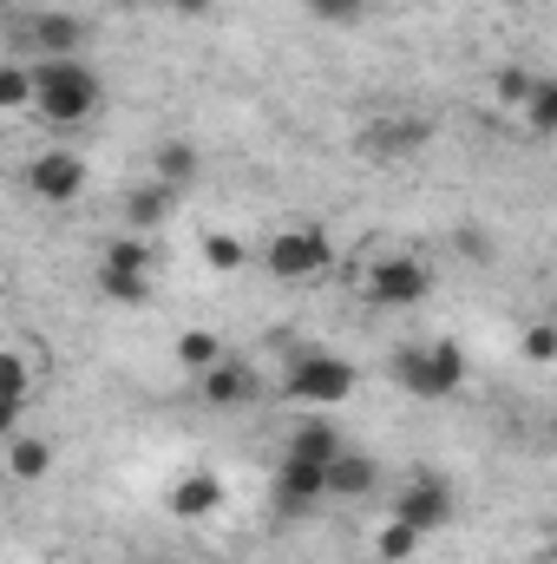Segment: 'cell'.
<instances>
[{
	"mask_svg": "<svg viewBox=\"0 0 557 564\" xmlns=\"http://www.w3.org/2000/svg\"><path fill=\"white\" fill-rule=\"evenodd\" d=\"M368 302H381V308H419L426 295H433V270L419 263V257H387V263H374L368 270Z\"/></svg>",
	"mask_w": 557,
	"mask_h": 564,
	"instance_id": "5b68a950",
	"label": "cell"
},
{
	"mask_svg": "<svg viewBox=\"0 0 557 564\" xmlns=\"http://www.w3.org/2000/svg\"><path fill=\"white\" fill-rule=\"evenodd\" d=\"M197 394L210 408H243V401H256V375L243 361H217L210 375H197Z\"/></svg>",
	"mask_w": 557,
	"mask_h": 564,
	"instance_id": "8fae6325",
	"label": "cell"
},
{
	"mask_svg": "<svg viewBox=\"0 0 557 564\" xmlns=\"http://www.w3.org/2000/svg\"><path fill=\"white\" fill-rule=\"evenodd\" d=\"M348 446H341V433L328 421H302L288 433V459H315V466H328V459H341Z\"/></svg>",
	"mask_w": 557,
	"mask_h": 564,
	"instance_id": "e0dca14e",
	"label": "cell"
},
{
	"mask_svg": "<svg viewBox=\"0 0 557 564\" xmlns=\"http://www.w3.org/2000/svg\"><path fill=\"white\" fill-rule=\"evenodd\" d=\"M0 106H7V112L40 106V79H33V66H7V73H0Z\"/></svg>",
	"mask_w": 557,
	"mask_h": 564,
	"instance_id": "44dd1931",
	"label": "cell"
},
{
	"mask_svg": "<svg viewBox=\"0 0 557 564\" xmlns=\"http://www.w3.org/2000/svg\"><path fill=\"white\" fill-rule=\"evenodd\" d=\"M171 7H177L184 20H204V13H210V0H171Z\"/></svg>",
	"mask_w": 557,
	"mask_h": 564,
	"instance_id": "f1b7e54d",
	"label": "cell"
},
{
	"mask_svg": "<svg viewBox=\"0 0 557 564\" xmlns=\"http://www.w3.org/2000/svg\"><path fill=\"white\" fill-rule=\"evenodd\" d=\"M328 263H335V243H328L321 224H288L263 250V270L276 282H315V276H328Z\"/></svg>",
	"mask_w": 557,
	"mask_h": 564,
	"instance_id": "277c9868",
	"label": "cell"
},
{
	"mask_svg": "<svg viewBox=\"0 0 557 564\" xmlns=\"http://www.w3.org/2000/svg\"><path fill=\"white\" fill-rule=\"evenodd\" d=\"M525 355L551 368L557 361V322H532V328H525Z\"/></svg>",
	"mask_w": 557,
	"mask_h": 564,
	"instance_id": "4316f807",
	"label": "cell"
},
{
	"mask_svg": "<svg viewBox=\"0 0 557 564\" xmlns=\"http://www.w3.org/2000/svg\"><path fill=\"white\" fill-rule=\"evenodd\" d=\"M551 446H557V426H551Z\"/></svg>",
	"mask_w": 557,
	"mask_h": 564,
	"instance_id": "1f68e13d",
	"label": "cell"
},
{
	"mask_svg": "<svg viewBox=\"0 0 557 564\" xmlns=\"http://www.w3.org/2000/svg\"><path fill=\"white\" fill-rule=\"evenodd\" d=\"M394 388H407L419 401H446L466 388V355L459 341H426V348H401L394 355Z\"/></svg>",
	"mask_w": 557,
	"mask_h": 564,
	"instance_id": "3957f363",
	"label": "cell"
},
{
	"mask_svg": "<svg viewBox=\"0 0 557 564\" xmlns=\"http://www.w3.org/2000/svg\"><path fill=\"white\" fill-rule=\"evenodd\" d=\"M164 217H171V184H157V177H151V184H139V191L125 197V230L151 237Z\"/></svg>",
	"mask_w": 557,
	"mask_h": 564,
	"instance_id": "2e32d148",
	"label": "cell"
},
{
	"mask_svg": "<svg viewBox=\"0 0 557 564\" xmlns=\"http://www.w3.org/2000/svg\"><path fill=\"white\" fill-rule=\"evenodd\" d=\"M308 13L321 26H361L368 20V0H308Z\"/></svg>",
	"mask_w": 557,
	"mask_h": 564,
	"instance_id": "cb8c5ba5",
	"label": "cell"
},
{
	"mask_svg": "<svg viewBox=\"0 0 557 564\" xmlns=\"http://www.w3.org/2000/svg\"><path fill=\"white\" fill-rule=\"evenodd\" d=\"M99 270H144V276H151V243H144L139 230H132V237H112Z\"/></svg>",
	"mask_w": 557,
	"mask_h": 564,
	"instance_id": "ffe728a7",
	"label": "cell"
},
{
	"mask_svg": "<svg viewBox=\"0 0 557 564\" xmlns=\"http://www.w3.org/2000/svg\"><path fill=\"white\" fill-rule=\"evenodd\" d=\"M151 564H177V558H151Z\"/></svg>",
	"mask_w": 557,
	"mask_h": 564,
	"instance_id": "f546056e",
	"label": "cell"
},
{
	"mask_svg": "<svg viewBox=\"0 0 557 564\" xmlns=\"http://www.w3.org/2000/svg\"><path fill=\"white\" fill-rule=\"evenodd\" d=\"M426 139H433L426 119H374V126L361 132V151H374V158H401V151H419Z\"/></svg>",
	"mask_w": 557,
	"mask_h": 564,
	"instance_id": "7c38bea8",
	"label": "cell"
},
{
	"mask_svg": "<svg viewBox=\"0 0 557 564\" xmlns=\"http://www.w3.org/2000/svg\"><path fill=\"white\" fill-rule=\"evenodd\" d=\"M177 361L197 368V375H210V368L223 361V341H217L210 328H184V335H177Z\"/></svg>",
	"mask_w": 557,
	"mask_h": 564,
	"instance_id": "d6986e66",
	"label": "cell"
},
{
	"mask_svg": "<svg viewBox=\"0 0 557 564\" xmlns=\"http://www.w3.org/2000/svg\"><path fill=\"white\" fill-rule=\"evenodd\" d=\"M204 263H210L217 276H237V270H243V243H237L230 230H210V237H204Z\"/></svg>",
	"mask_w": 557,
	"mask_h": 564,
	"instance_id": "603a6c76",
	"label": "cell"
},
{
	"mask_svg": "<svg viewBox=\"0 0 557 564\" xmlns=\"http://www.w3.org/2000/svg\"><path fill=\"white\" fill-rule=\"evenodd\" d=\"M26 191L46 197V204H73V197L86 191V158H73V151H40V158L26 164Z\"/></svg>",
	"mask_w": 557,
	"mask_h": 564,
	"instance_id": "52a82bcc",
	"label": "cell"
},
{
	"mask_svg": "<svg viewBox=\"0 0 557 564\" xmlns=\"http://www.w3.org/2000/svg\"><path fill=\"white\" fill-rule=\"evenodd\" d=\"M368 492H381V466L368 453L328 459V499H368Z\"/></svg>",
	"mask_w": 557,
	"mask_h": 564,
	"instance_id": "4fadbf2b",
	"label": "cell"
},
{
	"mask_svg": "<svg viewBox=\"0 0 557 564\" xmlns=\"http://www.w3.org/2000/svg\"><path fill=\"white\" fill-rule=\"evenodd\" d=\"M197 171H204V158H197V144H184V139L157 144V158H151V177H157V184H171V191L197 184Z\"/></svg>",
	"mask_w": 557,
	"mask_h": 564,
	"instance_id": "9a60e30c",
	"label": "cell"
},
{
	"mask_svg": "<svg viewBox=\"0 0 557 564\" xmlns=\"http://www.w3.org/2000/svg\"><path fill=\"white\" fill-rule=\"evenodd\" d=\"M459 250H466L472 263H492V237H485L479 224H459Z\"/></svg>",
	"mask_w": 557,
	"mask_h": 564,
	"instance_id": "83f0119b",
	"label": "cell"
},
{
	"mask_svg": "<svg viewBox=\"0 0 557 564\" xmlns=\"http://www.w3.org/2000/svg\"><path fill=\"white\" fill-rule=\"evenodd\" d=\"M119 7H139V0H119Z\"/></svg>",
	"mask_w": 557,
	"mask_h": 564,
	"instance_id": "4dcf8cb0",
	"label": "cell"
},
{
	"mask_svg": "<svg viewBox=\"0 0 557 564\" xmlns=\"http://www.w3.org/2000/svg\"><path fill=\"white\" fill-rule=\"evenodd\" d=\"M33 79H40V119L46 126H79L106 99V86H99V73L86 59H40Z\"/></svg>",
	"mask_w": 557,
	"mask_h": 564,
	"instance_id": "6da1fadb",
	"label": "cell"
},
{
	"mask_svg": "<svg viewBox=\"0 0 557 564\" xmlns=\"http://www.w3.org/2000/svg\"><path fill=\"white\" fill-rule=\"evenodd\" d=\"M394 519L419 525L426 539H433L439 525H452V492H446V479H414L407 492H394Z\"/></svg>",
	"mask_w": 557,
	"mask_h": 564,
	"instance_id": "ba28073f",
	"label": "cell"
},
{
	"mask_svg": "<svg viewBox=\"0 0 557 564\" xmlns=\"http://www.w3.org/2000/svg\"><path fill=\"white\" fill-rule=\"evenodd\" d=\"M419 545H426V532H419V525H407V519H387V525H381V539H374L381 564H407Z\"/></svg>",
	"mask_w": 557,
	"mask_h": 564,
	"instance_id": "ac0fdd59",
	"label": "cell"
},
{
	"mask_svg": "<svg viewBox=\"0 0 557 564\" xmlns=\"http://www.w3.org/2000/svg\"><path fill=\"white\" fill-rule=\"evenodd\" d=\"M525 126L532 132H557V79H538V93L525 106Z\"/></svg>",
	"mask_w": 557,
	"mask_h": 564,
	"instance_id": "d4e9b609",
	"label": "cell"
},
{
	"mask_svg": "<svg viewBox=\"0 0 557 564\" xmlns=\"http://www.w3.org/2000/svg\"><path fill=\"white\" fill-rule=\"evenodd\" d=\"M532 93H538V73H525V66H505L499 73V99L505 106H532Z\"/></svg>",
	"mask_w": 557,
	"mask_h": 564,
	"instance_id": "484cf974",
	"label": "cell"
},
{
	"mask_svg": "<svg viewBox=\"0 0 557 564\" xmlns=\"http://www.w3.org/2000/svg\"><path fill=\"white\" fill-rule=\"evenodd\" d=\"M354 388H361V368L348 355H328V348H302L282 375V394L295 408H341Z\"/></svg>",
	"mask_w": 557,
	"mask_h": 564,
	"instance_id": "7a4b0ae2",
	"label": "cell"
},
{
	"mask_svg": "<svg viewBox=\"0 0 557 564\" xmlns=\"http://www.w3.org/2000/svg\"><path fill=\"white\" fill-rule=\"evenodd\" d=\"M223 506V479L217 473H184L171 492H164V512L171 519H210Z\"/></svg>",
	"mask_w": 557,
	"mask_h": 564,
	"instance_id": "30bf717a",
	"label": "cell"
},
{
	"mask_svg": "<svg viewBox=\"0 0 557 564\" xmlns=\"http://www.w3.org/2000/svg\"><path fill=\"white\" fill-rule=\"evenodd\" d=\"M270 499H276V519H308V512L328 499V466H315V459H282Z\"/></svg>",
	"mask_w": 557,
	"mask_h": 564,
	"instance_id": "8992f818",
	"label": "cell"
},
{
	"mask_svg": "<svg viewBox=\"0 0 557 564\" xmlns=\"http://www.w3.org/2000/svg\"><path fill=\"white\" fill-rule=\"evenodd\" d=\"M26 40L40 46V59H79V46H86V20H79V13H33Z\"/></svg>",
	"mask_w": 557,
	"mask_h": 564,
	"instance_id": "9c48e42d",
	"label": "cell"
},
{
	"mask_svg": "<svg viewBox=\"0 0 557 564\" xmlns=\"http://www.w3.org/2000/svg\"><path fill=\"white\" fill-rule=\"evenodd\" d=\"M99 289H106L112 302H125V308H139L144 295H151V276H144V270H99Z\"/></svg>",
	"mask_w": 557,
	"mask_h": 564,
	"instance_id": "7402d4cb",
	"label": "cell"
},
{
	"mask_svg": "<svg viewBox=\"0 0 557 564\" xmlns=\"http://www.w3.org/2000/svg\"><path fill=\"white\" fill-rule=\"evenodd\" d=\"M7 473H13L20 486L46 479V473H53V440H40V433H7Z\"/></svg>",
	"mask_w": 557,
	"mask_h": 564,
	"instance_id": "5bb4252c",
	"label": "cell"
}]
</instances>
